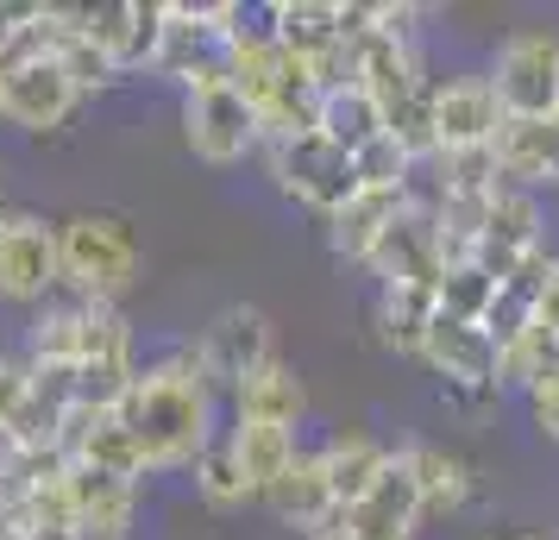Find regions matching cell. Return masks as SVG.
Wrapping results in <instances>:
<instances>
[{"label": "cell", "instance_id": "cell-26", "mask_svg": "<svg viewBox=\"0 0 559 540\" xmlns=\"http://www.w3.org/2000/svg\"><path fill=\"white\" fill-rule=\"evenodd\" d=\"M403 465H408V478H415V490H421V509H433V515L459 509L465 490H472L465 459H453L447 446H403Z\"/></svg>", "mask_w": 559, "mask_h": 540}, {"label": "cell", "instance_id": "cell-12", "mask_svg": "<svg viewBox=\"0 0 559 540\" xmlns=\"http://www.w3.org/2000/svg\"><path fill=\"white\" fill-rule=\"evenodd\" d=\"M0 76H7V120L20 132H57L82 101V88L70 82V70L57 63V51L26 57V63H13V70H0Z\"/></svg>", "mask_w": 559, "mask_h": 540}, {"label": "cell", "instance_id": "cell-36", "mask_svg": "<svg viewBox=\"0 0 559 540\" xmlns=\"http://www.w3.org/2000/svg\"><path fill=\"white\" fill-rule=\"evenodd\" d=\"M0 540H20V515H13L7 496H0Z\"/></svg>", "mask_w": 559, "mask_h": 540}, {"label": "cell", "instance_id": "cell-39", "mask_svg": "<svg viewBox=\"0 0 559 540\" xmlns=\"http://www.w3.org/2000/svg\"><path fill=\"white\" fill-rule=\"evenodd\" d=\"M522 540H534V535H522Z\"/></svg>", "mask_w": 559, "mask_h": 540}, {"label": "cell", "instance_id": "cell-29", "mask_svg": "<svg viewBox=\"0 0 559 540\" xmlns=\"http://www.w3.org/2000/svg\"><path fill=\"white\" fill-rule=\"evenodd\" d=\"M189 471H195L202 503H214V509H233V503H246V496H252V490H246V471H239V453H233V428L207 440L202 459L189 465Z\"/></svg>", "mask_w": 559, "mask_h": 540}, {"label": "cell", "instance_id": "cell-18", "mask_svg": "<svg viewBox=\"0 0 559 540\" xmlns=\"http://www.w3.org/2000/svg\"><path fill=\"white\" fill-rule=\"evenodd\" d=\"M497 170L509 189H559V120H503Z\"/></svg>", "mask_w": 559, "mask_h": 540}, {"label": "cell", "instance_id": "cell-10", "mask_svg": "<svg viewBox=\"0 0 559 540\" xmlns=\"http://www.w3.org/2000/svg\"><path fill=\"white\" fill-rule=\"evenodd\" d=\"M428 101H433V145L440 152H484V145H497L503 107H497L490 76H440L428 88Z\"/></svg>", "mask_w": 559, "mask_h": 540}, {"label": "cell", "instance_id": "cell-5", "mask_svg": "<svg viewBox=\"0 0 559 540\" xmlns=\"http://www.w3.org/2000/svg\"><path fill=\"white\" fill-rule=\"evenodd\" d=\"M264 157H271V177H277L283 195H296L302 207L328 214V220L358 195L353 152H340V145H333V139H321V132L289 139V145H264Z\"/></svg>", "mask_w": 559, "mask_h": 540}, {"label": "cell", "instance_id": "cell-38", "mask_svg": "<svg viewBox=\"0 0 559 540\" xmlns=\"http://www.w3.org/2000/svg\"><path fill=\"white\" fill-rule=\"evenodd\" d=\"M0 120H7V76H0Z\"/></svg>", "mask_w": 559, "mask_h": 540}, {"label": "cell", "instance_id": "cell-4", "mask_svg": "<svg viewBox=\"0 0 559 540\" xmlns=\"http://www.w3.org/2000/svg\"><path fill=\"white\" fill-rule=\"evenodd\" d=\"M490 88H497L503 120H559V38L509 32L490 63Z\"/></svg>", "mask_w": 559, "mask_h": 540}, {"label": "cell", "instance_id": "cell-22", "mask_svg": "<svg viewBox=\"0 0 559 540\" xmlns=\"http://www.w3.org/2000/svg\"><path fill=\"white\" fill-rule=\"evenodd\" d=\"M233 409H239V421H258V428H289V434H296V421L308 415V389H302V377L277 359V364L252 371L246 384L233 389Z\"/></svg>", "mask_w": 559, "mask_h": 540}, {"label": "cell", "instance_id": "cell-21", "mask_svg": "<svg viewBox=\"0 0 559 540\" xmlns=\"http://www.w3.org/2000/svg\"><path fill=\"white\" fill-rule=\"evenodd\" d=\"M440 321V289L428 284H383L378 296V339L403 359H421L428 327Z\"/></svg>", "mask_w": 559, "mask_h": 540}, {"label": "cell", "instance_id": "cell-9", "mask_svg": "<svg viewBox=\"0 0 559 540\" xmlns=\"http://www.w3.org/2000/svg\"><path fill=\"white\" fill-rule=\"evenodd\" d=\"M63 20L102 45L120 70H139V63H157V45H164V0H95V7H63Z\"/></svg>", "mask_w": 559, "mask_h": 540}, {"label": "cell", "instance_id": "cell-1", "mask_svg": "<svg viewBox=\"0 0 559 540\" xmlns=\"http://www.w3.org/2000/svg\"><path fill=\"white\" fill-rule=\"evenodd\" d=\"M114 415L127 421L145 471H182V465L202 459L207 440L221 434L214 428V384H207V371L195 364L189 346L170 352V359L145 364L127 384V396H120Z\"/></svg>", "mask_w": 559, "mask_h": 540}, {"label": "cell", "instance_id": "cell-33", "mask_svg": "<svg viewBox=\"0 0 559 540\" xmlns=\"http://www.w3.org/2000/svg\"><path fill=\"white\" fill-rule=\"evenodd\" d=\"M528 409H534V428H540L547 440H559V384L528 389Z\"/></svg>", "mask_w": 559, "mask_h": 540}, {"label": "cell", "instance_id": "cell-19", "mask_svg": "<svg viewBox=\"0 0 559 540\" xmlns=\"http://www.w3.org/2000/svg\"><path fill=\"white\" fill-rule=\"evenodd\" d=\"M403 207H408V195H390V189H358L353 202L328 220V245L346 257V264H371V252L383 245V232L403 220Z\"/></svg>", "mask_w": 559, "mask_h": 540}, {"label": "cell", "instance_id": "cell-28", "mask_svg": "<svg viewBox=\"0 0 559 540\" xmlns=\"http://www.w3.org/2000/svg\"><path fill=\"white\" fill-rule=\"evenodd\" d=\"M503 384H522V389H540V384H559V334L534 321L528 334H515L503 346Z\"/></svg>", "mask_w": 559, "mask_h": 540}, {"label": "cell", "instance_id": "cell-2", "mask_svg": "<svg viewBox=\"0 0 559 540\" xmlns=\"http://www.w3.org/2000/svg\"><path fill=\"white\" fill-rule=\"evenodd\" d=\"M32 364H70L76 371L82 409H120L127 384L139 377L132 364V327L107 302H63L32 321Z\"/></svg>", "mask_w": 559, "mask_h": 540}, {"label": "cell", "instance_id": "cell-25", "mask_svg": "<svg viewBox=\"0 0 559 540\" xmlns=\"http://www.w3.org/2000/svg\"><path fill=\"white\" fill-rule=\"evenodd\" d=\"M321 139H333L340 152H365L371 139H383V107L358 88V82H340L321 95Z\"/></svg>", "mask_w": 559, "mask_h": 540}, {"label": "cell", "instance_id": "cell-7", "mask_svg": "<svg viewBox=\"0 0 559 540\" xmlns=\"http://www.w3.org/2000/svg\"><path fill=\"white\" fill-rule=\"evenodd\" d=\"M195 352V364L207 371V384L221 389H239L252 371H264V364H277V334H271V314L264 309H246V302H233V309H221L214 321L202 327V339L189 346Z\"/></svg>", "mask_w": 559, "mask_h": 540}, {"label": "cell", "instance_id": "cell-20", "mask_svg": "<svg viewBox=\"0 0 559 540\" xmlns=\"http://www.w3.org/2000/svg\"><path fill=\"white\" fill-rule=\"evenodd\" d=\"M264 503H271V515H277L283 528H302V535H321L328 521H340V503H333L321 453H302V459L289 465V478H283Z\"/></svg>", "mask_w": 559, "mask_h": 540}, {"label": "cell", "instance_id": "cell-31", "mask_svg": "<svg viewBox=\"0 0 559 540\" xmlns=\"http://www.w3.org/2000/svg\"><path fill=\"white\" fill-rule=\"evenodd\" d=\"M497 302V277L478 271V264H447V277H440V314H453V321H484Z\"/></svg>", "mask_w": 559, "mask_h": 540}, {"label": "cell", "instance_id": "cell-8", "mask_svg": "<svg viewBox=\"0 0 559 540\" xmlns=\"http://www.w3.org/2000/svg\"><path fill=\"white\" fill-rule=\"evenodd\" d=\"M63 284V245L57 227L38 214H0V302H45Z\"/></svg>", "mask_w": 559, "mask_h": 540}, {"label": "cell", "instance_id": "cell-24", "mask_svg": "<svg viewBox=\"0 0 559 540\" xmlns=\"http://www.w3.org/2000/svg\"><path fill=\"white\" fill-rule=\"evenodd\" d=\"M233 453H239V471H246L252 496H271L289 478V465L302 459L289 428H258V421H233Z\"/></svg>", "mask_w": 559, "mask_h": 540}, {"label": "cell", "instance_id": "cell-37", "mask_svg": "<svg viewBox=\"0 0 559 540\" xmlns=\"http://www.w3.org/2000/svg\"><path fill=\"white\" fill-rule=\"evenodd\" d=\"M308 540H346V535H340V521H328V528H321V535H308Z\"/></svg>", "mask_w": 559, "mask_h": 540}, {"label": "cell", "instance_id": "cell-40", "mask_svg": "<svg viewBox=\"0 0 559 540\" xmlns=\"http://www.w3.org/2000/svg\"><path fill=\"white\" fill-rule=\"evenodd\" d=\"M20 540H26V535H20Z\"/></svg>", "mask_w": 559, "mask_h": 540}, {"label": "cell", "instance_id": "cell-6", "mask_svg": "<svg viewBox=\"0 0 559 540\" xmlns=\"http://www.w3.org/2000/svg\"><path fill=\"white\" fill-rule=\"evenodd\" d=\"M182 139H189V152L214 164V170H227L239 157H252L264 145V127H258V107L221 82V88H195L189 107H182Z\"/></svg>", "mask_w": 559, "mask_h": 540}, {"label": "cell", "instance_id": "cell-16", "mask_svg": "<svg viewBox=\"0 0 559 540\" xmlns=\"http://www.w3.org/2000/svg\"><path fill=\"white\" fill-rule=\"evenodd\" d=\"M70 503H76V540H132V515H139L132 478L70 465Z\"/></svg>", "mask_w": 559, "mask_h": 540}, {"label": "cell", "instance_id": "cell-32", "mask_svg": "<svg viewBox=\"0 0 559 540\" xmlns=\"http://www.w3.org/2000/svg\"><path fill=\"white\" fill-rule=\"evenodd\" d=\"M26 384H32V364L0 359V434L13 428V415H20V403H26Z\"/></svg>", "mask_w": 559, "mask_h": 540}, {"label": "cell", "instance_id": "cell-15", "mask_svg": "<svg viewBox=\"0 0 559 540\" xmlns=\"http://www.w3.org/2000/svg\"><path fill=\"white\" fill-rule=\"evenodd\" d=\"M547 239H540V207H534L528 189H497L490 195V214H484V239H478V252H472V264L478 271H490L497 284H503L509 271L522 264L528 252H540Z\"/></svg>", "mask_w": 559, "mask_h": 540}, {"label": "cell", "instance_id": "cell-13", "mask_svg": "<svg viewBox=\"0 0 559 540\" xmlns=\"http://www.w3.org/2000/svg\"><path fill=\"white\" fill-rule=\"evenodd\" d=\"M365 271L383 277V284H428V289H440V277H447V245H440V220H433V207L408 202L403 220L383 232V245L371 252Z\"/></svg>", "mask_w": 559, "mask_h": 540}, {"label": "cell", "instance_id": "cell-35", "mask_svg": "<svg viewBox=\"0 0 559 540\" xmlns=\"http://www.w3.org/2000/svg\"><path fill=\"white\" fill-rule=\"evenodd\" d=\"M540 327L559 334V271H554V284H547V296H540Z\"/></svg>", "mask_w": 559, "mask_h": 540}, {"label": "cell", "instance_id": "cell-34", "mask_svg": "<svg viewBox=\"0 0 559 540\" xmlns=\"http://www.w3.org/2000/svg\"><path fill=\"white\" fill-rule=\"evenodd\" d=\"M26 13H32V7H13V0H0V51L13 45V32L26 26Z\"/></svg>", "mask_w": 559, "mask_h": 540}, {"label": "cell", "instance_id": "cell-27", "mask_svg": "<svg viewBox=\"0 0 559 540\" xmlns=\"http://www.w3.org/2000/svg\"><path fill=\"white\" fill-rule=\"evenodd\" d=\"M20 535L26 540H76V503H70V478L32 484L26 496H13Z\"/></svg>", "mask_w": 559, "mask_h": 540}, {"label": "cell", "instance_id": "cell-30", "mask_svg": "<svg viewBox=\"0 0 559 540\" xmlns=\"http://www.w3.org/2000/svg\"><path fill=\"white\" fill-rule=\"evenodd\" d=\"M353 164H358V189H390V195H408V189H415V177H421V164H415V157H408L390 132H383V139H371Z\"/></svg>", "mask_w": 559, "mask_h": 540}, {"label": "cell", "instance_id": "cell-17", "mask_svg": "<svg viewBox=\"0 0 559 540\" xmlns=\"http://www.w3.org/2000/svg\"><path fill=\"white\" fill-rule=\"evenodd\" d=\"M63 453H70V465H88V471H114V478H132V484L145 478V459H139L127 421L114 409H76L70 415Z\"/></svg>", "mask_w": 559, "mask_h": 540}, {"label": "cell", "instance_id": "cell-3", "mask_svg": "<svg viewBox=\"0 0 559 540\" xmlns=\"http://www.w3.org/2000/svg\"><path fill=\"white\" fill-rule=\"evenodd\" d=\"M57 245H63V289L76 302H120L139 271V239H132L127 220L114 214H76L57 227Z\"/></svg>", "mask_w": 559, "mask_h": 540}, {"label": "cell", "instance_id": "cell-23", "mask_svg": "<svg viewBox=\"0 0 559 540\" xmlns=\"http://www.w3.org/2000/svg\"><path fill=\"white\" fill-rule=\"evenodd\" d=\"M390 459H396V453H390L383 440H371V434H340V440H328V446H321V465H328L333 503H340V509H353L358 496H365V490H371L383 471H390Z\"/></svg>", "mask_w": 559, "mask_h": 540}, {"label": "cell", "instance_id": "cell-14", "mask_svg": "<svg viewBox=\"0 0 559 540\" xmlns=\"http://www.w3.org/2000/svg\"><path fill=\"white\" fill-rule=\"evenodd\" d=\"M421 515H428V509H421V490H415L403 453H396L378 484L365 490L353 509H340V535H346V540H408Z\"/></svg>", "mask_w": 559, "mask_h": 540}, {"label": "cell", "instance_id": "cell-11", "mask_svg": "<svg viewBox=\"0 0 559 540\" xmlns=\"http://www.w3.org/2000/svg\"><path fill=\"white\" fill-rule=\"evenodd\" d=\"M421 359L447 377V389H490L503 384V346L497 334L484 327V321H453V314H440L428 327V346H421Z\"/></svg>", "mask_w": 559, "mask_h": 540}]
</instances>
